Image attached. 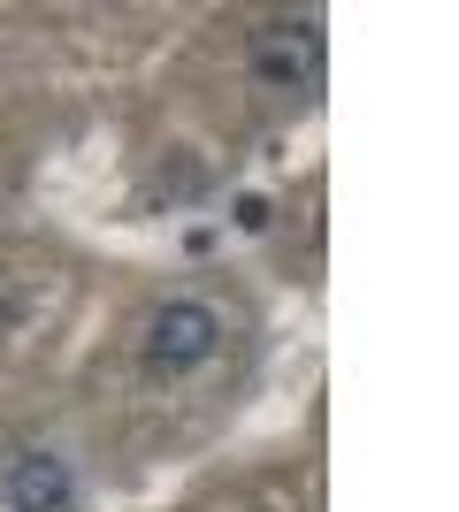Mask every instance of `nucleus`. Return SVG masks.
<instances>
[{"label": "nucleus", "instance_id": "4", "mask_svg": "<svg viewBox=\"0 0 459 512\" xmlns=\"http://www.w3.org/2000/svg\"><path fill=\"white\" fill-rule=\"evenodd\" d=\"M238 230H268V199H261V192L238 199Z\"/></svg>", "mask_w": 459, "mask_h": 512}, {"label": "nucleus", "instance_id": "3", "mask_svg": "<svg viewBox=\"0 0 459 512\" xmlns=\"http://www.w3.org/2000/svg\"><path fill=\"white\" fill-rule=\"evenodd\" d=\"M0 497H8V512H69L77 505V474L54 451H16L8 474H0Z\"/></svg>", "mask_w": 459, "mask_h": 512}, {"label": "nucleus", "instance_id": "1", "mask_svg": "<svg viewBox=\"0 0 459 512\" xmlns=\"http://www.w3.org/2000/svg\"><path fill=\"white\" fill-rule=\"evenodd\" d=\"M215 344H222V314L199 299H169L146 321V367H161V375H184V367L215 360Z\"/></svg>", "mask_w": 459, "mask_h": 512}, {"label": "nucleus", "instance_id": "2", "mask_svg": "<svg viewBox=\"0 0 459 512\" xmlns=\"http://www.w3.org/2000/svg\"><path fill=\"white\" fill-rule=\"evenodd\" d=\"M253 77L268 92H306L322 77V23L299 16V23H261L253 31Z\"/></svg>", "mask_w": 459, "mask_h": 512}]
</instances>
